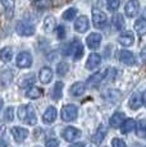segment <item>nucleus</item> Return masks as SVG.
I'll list each match as a JSON object with an SVG mask.
<instances>
[{
    "label": "nucleus",
    "instance_id": "1",
    "mask_svg": "<svg viewBox=\"0 0 146 147\" xmlns=\"http://www.w3.org/2000/svg\"><path fill=\"white\" fill-rule=\"evenodd\" d=\"M18 118L24 123L30 124V125H35L37 121L35 109L32 105H21L18 109Z\"/></svg>",
    "mask_w": 146,
    "mask_h": 147
},
{
    "label": "nucleus",
    "instance_id": "2",
    "mask_svg": "<svg viewBox=\"0 0 146 147\" xmlns=\"http://www.w3.org/2000/svg\"><path fill=\"white\" fill-rule=\"evenodd\" d=\"M60 115H62V119L64 121H73L78 117V109L76 105L68 104V105H64L62 107Z\"/></svg>",
    "mask_w": 146,
    "mask_h": 147
},
{
    "label": "nucleus",
    "instance_id": "3",
    "mask_svg": "<svg viewBox=\"0 0 146 147\" xmlns=\"http://www.w3.org/2000/svg\"><path fill=\"white\" fill-rule=\"evenodd\" d=\"M106 19L108 17L105 16V13H103L101 10L94 8L92 9V22H94V26L97 28H103L106 24Z\"/></svg>",
    "mask_w": 146,
    "mask_h": 147
},
{
    "label": "nucleus",
    "instance_id": "4",
    "mask_svg": "<svg viewBox=\"0 0 146 147\" xmlns=\"http://www.w3.org/2000/svg\"><path fill=\"white\" fill-rule=\"evenodd\" d=\"M16 31L19 36H32L35 33V27L27 22H18L16 26Z\"/></svg>",
    "mask_w": 146,
    "mask_h": 147
},
{
    "label": "nucleus",
    "instance_id": "5",
    "mask_svg": "<svg viewBox=\"0 0 146 147\" xmlns=\"http://www.w3.org/2000/svg\"><path fill=\"white\" fill-rule=\"evenodd\" d=\"M16 63L19 68H28V67H31V64H32V56H31L30 53L22 51L17 56Z\"/></svg>",
    "mask_w": 146,
    "mask_h": 147
},
{
    "label": "nucleus",
    "instance_id": "6",
    "mask_svg": "<svg viewBox=\"0 0 146 147\" xmlns=\"http://www.w3.org/2000/svg\"><path fill=\"white\" fill-rule=\"evenodd\" d=\"M89 28H90V22H89V18L86 16H81L76 19L74 30L77 31L78 33H85Z\"/></svg>",
    "mask_w": 146,
    "mask_h": 147
},
{
    "label": "nucleus",
    "instance_id": "7",
    "mask_svg": "<svg viewBox=\"0 0 146 147\" xmlns=\"http://www.w3.org/2000/svg\"><path fill=\"white\" fill-rule=\"evenodd\" d=\"M139 10H140L139 0H130V1H127V4H126V7H124L126 16L130 17V18L136 17V14L139 13Z\"/></svg>",
    "mask_w": 146,
    "mask_h": 147
},
{
    "label": "nucleus",
    "instance_id": "8",
    "mask_svg": "<svg viewBox=\"0 0 146 147\" xmlns=\"http://www.w3.org/2000/svg\"><path fill=\"white\" fill-rule=\"evenodd\" d=\"M86 44H87L89 49L91 50H96L99 49L100 44H101V35L97 32H92L87 36V40H86Z\"/></svg>",
    "mask_w": 146,
    "mask_h": 147
},
{
    "label": "nucleus",
    "instance_id": "9",
    "mask_svg": "<svg viewBox=\"0 0 146 147\" xmlns=\"http://www.w3.org/2000/svg\"><path fill=\"white\" fill-rule=\"evenodd\" d=\"M81 137V131L74 127H67L63 131V138L68 142H72V141L77 140V138Z\"/></svg>",
    "mask_w": 146,
    "mask_h": 147
},
{
    "label": "nucleus",
    "instance_id": "10",
    "mask_svg": "<svg viewBox=\"0 0 146 147\" xmlns=\"http://www.w3.org/2000/svg\"><path fill=\"white\" fill-rule=\"evenodd\" d=\"M144 104V94L142 92H135L130 98V107L132 110H137Z\"/></svg>",
    "mask_w": 146,
    "mask_h": 147
},
{
    "label": "nucleus",
    "instance_id": "11",
    "mask_svg": "<svg viewBox=\"0 0 146 147\" xmlns=\"http://www.w3.org/2000/svg\"><path fill=\"white\" fill-rule=\"evenodd\" d=\"M10 132H12L13 138H14L17 142L24 141L27 138V136H28V129L22 128V127H13V128L10 129Z\"/></svg>",
    "mask_w": 146,
    "mask_h": 147
},
{
    "label": "nucleus",
    "instance_id": "12",
    "mask_svg": "<svg viewBox=\"0 0 146 147\" xmlns=\"http://www.w3.org/2000/svg\"><path fill=\"white\" fill-rule=\"evenodd\" d=\"M100 63H101V56L97 53H91L89 55L87 61H86V68L90 70H94L100 65Z\"/></svg>",
    "mask_w": 146,
    "mask_h": 147
},
{
    "label": "nucleus",
    "instance_id": "13",
    "mask_svg": "<svg viewBox=\"0 0 146 147\" xmlns=\"http://www.w3.org/2000/svg\"><path fill=\"white\" fill-rule=\"evenodd\" d=\"M118 42H119L122 46H124V47L131 46V45L135 42V36H133V33H132L131 31H126V32H122V33L119 35V37H118Z\"/></svg>",
    "mask_w": 146,
    "mask_h": 147
},
{
    "label": "nucleus",
    "instance_id": "14",
    "mask_svg": "<svg viewBox=\"0 0 146 147\" xmlns=\"http://www.w3.org/2000/svg\"><path fill=\"white\" fill-rule=\"evenodd\" d=\"M57 109H55L54 106H49L46 110H45L44 115H43V121L45 124H51L54 123L55 119H57Z\"/></svg>",
    "mask_w": 146,
    "mask_h": 147
},
{
    "label": "nucleus",
    "instance_id": "15",
    "mask_svg": "<svg viewBox=\"0 0 146 147\" xmlns=\"http://www.w3.org/2000/svg\"><path fill=\"white\" fill-rule=\"evenodd\" d=\"M51 78H53V70L50 69L49 67H44V68H41L40 73H39V80L41 81V83H44V84L50 83Z\"/></svg>",
    "mask_w": 146,
    "mask_h": 147
},
{
    "label": "nucleus",
    "instance_id": "16",
    "mask_svg": "<svg viewBox=\"0 0 146 147\" xmlns=\"http://www.w3.org/2000/svg\"><path fill=\"white\" fill-rule=\"evenodd\" d=\"M85 91H86V84L83 83V82H76V83L72 84L71 90H69L71 95L74 96V97H78V96L83 95Z\"/></svg>",
    "mask_w": 146,
    "mask_h": 147
},
{
    "label": "nucleus",
    "instance_id": "17",
    "mask_svg": "<svg viewBox=\"0 0 146 147\" xmlns=\"http://www.w3.org/2000/svg\"><path fill=\"white\" fill-rule=\"evenodd\" d=\"M119 59L126 65H133L135 64V55L128 50H122L119 53Z\"/></svg>",
    "mask_w": 146,
    "mask_h": 147
},
{
    "label": "nucleus",
    "instance_id": "18",
    "mask_svg": "<svg viewBox=\"0 0 146 147\" xmlns=\"http://www.w3.org/2000/svg\"><path fill=\"white\" fill-rule=\"evenodd\" d=\"M124 120H126V115L123 114V113H120V111H117L116 114L112 115L110 121H109V123H110V127H113V128H119Z\"/></svg>",
    "mask_w": 146,
    "mask_h": 147
},
{
    "label": "nucleus",
    "instance_id": "19",
    "mask_svg": "<svg viewBox=\"0 0 146 147\" xmlns=\"http://www.w3.org/2000/svg\"><path fill=\"white\" fill-rule=\"evenodd\" d=\"M35 73H27V74H23L21 77V80L18 81V84L21 87H26V86H30L32 83H35Z\"/></svg>",
    "mask_w": 146,
    "mask_h": 147
},
{
    "label": "nucleus",
    "instance_id": "20",
    "mask_svg": "<svg viewBox=\"0 0 146 147\" xmlns=\"http://www.w3.org/2000/svg\"><path fill=\"white\" fill-rule=\"evenodd\" d=\"M106 136V128L105 125H100L99 128H97L96 133H95V136L92 137V142L95 143V145H100V143L103 142V140L105 138Z\"/></svg>",
    "mask_w": 146,
    "mask_h": 147
},
{
    "label": "nucleus",
    "instance_id": "21",
    "mask_svg": "<svg viewBox=\"0 0 146 147\" xmlns=\"http://www.w3.org/2000/svg\"><path fill=\"white\" fill-rule=\"evenodd\" d=\"M72 55L74 58V60H80L83 55V46L81 45V42L78 40H74L73 41V51H72Z\"/></svg>",
    "mask_w": 146,
    "mask_h": 147
},
{
    "label": "nucleus",
    "instance_id": "22",
    "mask_svg": "<svg viewBox=\"0 0 146 147\" xmlns=\"http://www.w3.org/2000/svg\"><path fill=\"white\" fill-rule=\"evenodd\" d=\"M55 24H57V22H55L54 17H53V16H47L46 18L44 19V31L46 33L53 32V31L55 30Z\"/></svg>",
    "mask_w": 146,
    "mask_h": 147
},
{
    "label": "nucleus",
    "instance_id": "23",
    "mask_svg": "<svg viewBox=\"0 0 146 147\" xmlns=\"http://www.w3.org/2000/svg\"><path fill=\"white\" fill-rule=\"evenodd\" d=\"M63 88H64V84L62 82H57L53 87V91H51V97L53 100L58 101L62 98V95H63Z\"/></svg>",
    "mask_w": 146,
    "mask_h": 147
},
{
    "label": "nucleus",
    "instance_id": "24",
    "mask_svg": "<svg viewBox=\"0 0 146 147\" xmlns=\"http://www.w3.org/2000/svg\"><path fill=\"white\" fill-rule=\"evenodd\" d=\"M135 125H136V121L133 119H131V118L130 119H126L122 123V125H120V131H122L123 134H127V133H130V132L133 131Z\"/></svg>",
    "mask_w": 146,
    "mask_h": 147
},
{
    "label": "nucleus",
    "instance_id": "25",
    "mask_svg": "<svg viewBox=\"0 0 146 147\" xmlns=\"http://www.w3.org/2000/svg\"><path fill=\"white\" fill-rule=\"evenodd\" d=\"M13 58V50L10 49V47H3L1 50H0V60L4 61V63H8V61H10Z\"/></svg>",
    "mask_w": 146,
    "mask_h": 147
},
{
    "label": "nucleus",
    "instance_id": "26",
    "mask_svg": "<svg viewBox=\"0 0 146 147\" xmlns=\"http://www.w3.org/2000/svg\"><path fill=\"white\" fill-rule=\"evenodd\" d=\"M26 96L28 98H39L43 96V90L36 87V86H31L26 91Z\"/></svg>",
    "mask_w": 146,
    "mask_h": 147
},
{
    "label": "nucleus",
    "instance_id": "27",
    "mask_svg": "<svg viewBox=\"0 0 146 147\" xmlns=\"http://www.w3.org/2000/svg\"><path fill=\"white\" fill-rule=\"evenodd\" d=\"M0 3H1L3 7H4L7 17L10 18V17L13 16V12H14V3H13L12 0H0Z\"/></svg>",
    "mask_w": 146,
    "mask_h": 147
},
{
    "label": "nucleus",
    "instance_id": "28",
    "mask_svg": "<svg viewBox=\"0 0 146 147\" xmlns=\"http://www.w3.org/2000/svg\"><path fill=\"white\" fill-rule=\"evenodd\" d=\"M53 1L51 0H35L33 1V7L39 10H46L49 8H51Z\"/></svg>",
    "mask_w": 146,
    "mask_h": 147
},
{
    "label": "nucleus",
    "instance_id": "29",
    "mask_svg": "<svg viewBox=\"0 0 146 147\" xmlns=\"http://www.w3.org/2000/svg\"><path fill=\"white\" fill-rule=\"evenodd\" d=\"M135 30H136V32L139 33L140 36H144L146 33V21L144 18H140L136 21V23H135Z\"/></svg>",
    "mask_w": 146,
    "mask_h": 147
},
{
    "label": "nucleus",
    "instance_id": "30",
    "mask_svg": "<svg viewBox=\"0 0 146 147\" xmlns=\"http://www.w3.org/2000/svg\"><path fill=\"white\" fill-rule=\"evenodd\" d=\"M103 80H104V72H96L87 80V83L91 84V86H97Z\"/></svg>",
    "mask_w": 146,
    "mask_h": 147
},
{
    "label": "nucleus",
    "instance_id": "31",
    "mask_svg": "<svg viewBox=\"0 0 146 147\" xmlns=\"http://www.w3.org/2000/svg\"><path fill=\"white\" fill-rule=\"evenodd\" d=\"M113 27L116 31H120L124 27V18L122 14H116L113 17Z\"/></svg>",
    "mask_w": 146,
    "mask_h": 147
},
{
    "label": "nucleus",
    "instance_id": "32",
    "mask_svg": "<svg viewBox=\"0 0 146 147\" xmlns=\"http://www.w3.org/2000/svg\"><path fill=\"white\" fill-rule=\"evenodd\" d=\"M135 128H136V133L139 136L140 138H144L145 134H146V125H145V120H139L136 123V125H135Z\"/></svg>",
    "mask_w": 146,
    "mask_h": 147
},
{
    "label": "nucleus",
    "instance_id": "33",
    "mask_svg": "<svg viewBox=\"0 0 146 147\" xmlns=\"http://www.w3.org/2000/svg\"><path fill=\"white\" fill-rule=\"evenodd\" d=\"M68 70H69V64L66 63V61H62V63H59L57 65V73L59 76H62V77L66 76L68 73Z\"/></svg>",
    "mask_w": 146,
    "mask_h": 147
},
{
    "label": "nucleus",
    "instance_id": "34",
    "mask_svg": "<svg viewBox=\"0 0 146 147\" xmlns=\"http://www.w3.org/2000/svg\"><path fill=\"white\" fill-rule=\"evenodd\" d=\"M12 80H13V74H12V72H9V70L4 72L1 74V77H0V82H1L3 86H8V84L12 82Z\"/></svg>",
    "mask_w": 146,
    "mask_h": 147
},
{
    "label": "nucleus",
    "instance_id": "35",
    "mask_svg": "<svg viewBox=\"0 0 146 147\" xmlns=\"http://www.w3.org/2000/svg\"><path fill=\"white\" fill-rule=\"evenodd\" d=\"M76 16H77V9H76V8H69V9H67L66 12L63 13V19H66V21H72V19L76 18Z\"/></svg>",
    "mask_w": 146,
    "mask_h": 147
},
{
    "label": "nucleus",
    "instance_id": "36",
    "mask_svg": "<svg viewBox=\"0 0 146 147\" xmlns=\"http://www.w3.org/2000/svg\"><path fill=\"white\" fill-rule=\"evenodd\" d=\"M120 5V0H108V9L110 12H116Z\"/></svg>",
    "mask_w": 146,
    "mask_h": 147
},
{
    "label": "nucleus",
    "instance_id": "37",
    "mask_svg": "<svg viewBox=\"0 0 146 147\" xmlns=\"http://www.w3.org/2000/svg\"><path fill=\"white\" fill-rule=\"evenodd\" d=\"M4 118H5V120H7V121H12L13 120V118H14V114H13V107L12 106H9L7 110H5Z\"/></svg>",
    "mask_w": 146,
    "mask_h": 147
},
{
    "label": "nucleus",
    "instance_id": "38",
    "mask_svg": "<svg viewBox=\"0 0 146 147\" xmlns=\"http://www.w3.org/2000/svg\"><path fill=\"white\" fill-rule=\"evenodd\" d=\"M112 146L113 147H127L126 146V142L122 141L120 138H114V140L112 141Z\"/></svg>",
    "mask_w": 146,
    "mask_h": 147
},
{
    "label": "nucleus",
    "instance_id": "39",
    "mask_svg": "<svg viewBox=\"0 0 146 147\" xmlns=\"http://www.w3.org/2000/svg\"><path fill=\"white\" fill-rule=\"evenodd\" d=\"M57 35H58V38H59V40H63V38L66 37V27L59 26V27L57 28Z\"/></svg>",
    "mask_w": 146,
    "mask_h": 147
},
{
    "label": "nucleus",
    "instance_id": "40",
    "mask_svg": "<svg viewBox=\"0 0 146 147\" xmlns=\"http://www.w3.org/2000/svg\"><path fill=\"white\" fill-rule=\"evenodd\" d=\"M59 146V141L53 138V140H49L46 142V147H58Z\"/></svg>",
    "mask_w": 146,
    "mask_h": 147
},
{
    "label": "nucleus",
    "instance_id": "41",
    "mask_svg": "<svg viewBox=\"0 0 146 147\" xmlns=\"http://www.w3.org/2000/svg\"><path fill=\"white\" fill-rule=\"evenodd\" d=\"M69 147H85V146H83V143L78 142V143H73V145H71Z\"/></svg>",
    "mask_w": 146,
    "mask_h": 147
},
{
    "label": "nucleus",
    "instance_id": "42",
    "mask_svg": "<svg viewBox=\"0 0 146 147\" xmlns=\"http://www.w3.org/2000/svg\"><path fill=\"white\" fill-rule=\"evenodd\" d=\"M1 107H3V100L0 98V110H1Z\"/></svg>",
    "mask_w": 146,
    "mask_h": 147
}]
</instances>
